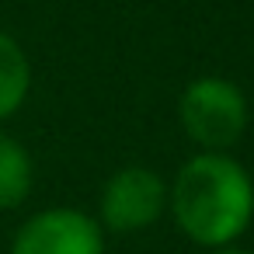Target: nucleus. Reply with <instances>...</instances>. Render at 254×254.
Instances as JSON below:
<instances>
[{
  "instance_id": "obj_1",
  "label": "nucleus",
  "mask_w": 254,
  "mask_h": 254,
  "mask_svg": "<svg viewBox=\"0 0 254 254\" xmlns=\"http://www.w3.org/2000/svg\"><path fill=\"white\" fill-rule=\"evenodd\" d=\"M167 205L188 240L226 247L254 219V181L226 150H202L178 171Z\"/></svg>"
},
{
  "instance_id": "obj_2",
  "label": "nucleus",
  "mask_w": 254,
  "mask_h": 254,
  "mask_svg": "<svg viewBox=\"0 0 254 254\" xmlns=\"http://www.w3.org/2000/svg\"><path fill=\"white\" fill-rule=\"evenodd\" d=\"M178 119L202 150H226L247 129V98L226 77H198L181 91Z\"/></svg>"
},
{
  "instance_id": "obj_3",
  "label": "nucleus",
  "mask_w": 254,
  "mask_h": 254,
  "mask_svg": "<svg viewBox=\"0 0 254 254\" xmlns=\"http://www.w3.org/2000/svg\"><path fill=\"white\" fill-rule=\"evenodd\" d=\"M11 254H105L101 223L80 209H42L21 223Z\"/></svg>"
},
{
  "instance_id": "obj_4",
  "label": "nucleus",
  "mask_w": 254,
  "mask_h": 254,
  "mask_svg": "<svg viewBox=\"0 0 254 254\" xmlns=\"http://www.w3.org/2000/svg\"><path fill=\"white\" fill-rule=\"evenodd\" d=\"M167 205V185L150 167H122L101 191V223L115 233H136L160 219Z\"/></svg>"
},
{
  "instance_id": "obj_5",
  "label": "nucleus",
  "mask_w": 254,
  "mask_h": 254,
  "mask_svg": "<svg viewBox=\"0 0 254 254\" xmlns=\"http://www.w3.org/2000/svg\"><path fill=\"white\" fill-rule=\"evenodd\" d=\"M35 185V164L21 139L0 132V209H18Z\"/></svg>"
},
{
  "instance_id": "obj_6",
  "label": "nucleus",
  "mask_w": 254,
  "mask_h": 254,
  "mask_svg": "<svg viewBox=\"0 0 254 254\" xmlns=\"http://www.w3.org/2000/svg\"><path fill=\"white\" fill-rule=\"evenodd\" d=\"M28 87H32V66L25 49L18 46L14 35L0 32V122L11 119L25 105Z\"/></svg>"
},
{
  "instance_id": "obj_7",
  "label": "nucleus",
  "mask_w": 254,
  "mask_h": 254,
  "mask_svg": "<svg viewBox=\"0 0 254 254\" xmlns=\"http://www.w3.org/2000/svg\"><path fill=\"white\" fill-rule=\"evenodd\" d=\"M212 254H254V251H244V247H233V244H226V247H212Z\"/></svg>"
}]
</instances>
